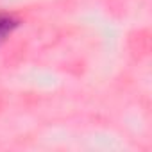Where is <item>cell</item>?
Wrapping results in <instances>:
<instances>
[{
  "label": "cell",
  "mask_w": 152,
  "mask_h": 152,
  "mask_svg": "<svg viewBox=\"0 0 152 152\" xmlns=\"http://www.w3.org/2000/svg\"><path fill=\"white\" fill-rule=\"evenodd\" d=\"M18 27V20L9 15H0V43H2L15 29Z\"/></svg>",
  "instance_id": "cell-1"
}]
</instances>
